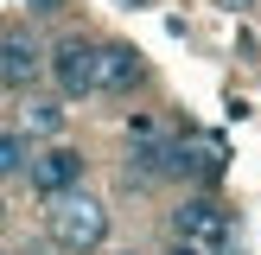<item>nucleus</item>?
Segmentation results:
<instances>
[{"label":"nucleus","instance_id":"9d476101","mask_svg":"<svg viewBox=\"0 0 261 255\" xmlns=\"http://www.w3.org/2000/svg\"><path fill=\"white\" fill-rule=\"evenodd\" d=\"M166 255H198V242H172V249H166Z\"/></svg>","mask_w":261,"mask_h":255},{"label":"nucleus","instance_id":"0eeeda50","mask_svg":"<svg viewBox=\"0 0 261 255\" xmlns=\"http://www.w3.org/2000/svg\"><path fill=\"white\" fill-rule=\"evenodd\" d=\"M64 121H70V109H64V96H25V109H19V134L25 140H58L64 134Z\"/></svg>","mask_w":261,"mask_h":255},{"label":"nucleus","instance_id":"39448f33","mask_svg":"<svg viewBox=\"0 0 261 255\" xmlns=\"http://www.w3.org/2000/svg\"><path fill=\"white\" fill-rule=\"evenodd\" d=\"M140 76H147V64H140V51H134V45H96V89L127 96Z\"/></svg>","mask_w":261,"mask_h":255},{"label":"nucleus","instance_id":"f03ea898","mask_svg":"<svg viewBox=\"0 0 261 255\" xmlns=\"http://www.w3.org/2000/svg\"><path fill=\"white\" fill-rule=\"evenodd\" d=\"M45 76L58 83V96H64V102L96 96V45H89L83 32H76V38H58V45L45 51Z\"/></svg>","mask_w":261,"mask_h":255},{"label":"nucleus","instance_id":"9b49d317","mask_svg":"<svg viewBox=\"0 0 261 255\" xmlns=\"http://www.w3.org/2000/svg\"><path fill=\"white\" fill-rule=\"evenodd\" d=\"M0 223H7V198H0Z\"/></svg>","mask_w":261,"mask_h":255},{"label":"nucleus","instance_id":"6e6552de","mask_svg":"<svg viewBox=\"0 0 261 255\" xmlns=\"http://www.w3.org/2000/svg\"><path fill=\"white\" fill-rule=\"evenodd\" d=\"M166 178V140H134L127 147V185H160Z\"/></svg>","mask_w":261,"mask_h":255},{"label":"nucleus","instance_id":"20e7f679","mask_svg":"<svg viewBox=\"0 0 261 255\" xmlns=\"http://www.w3.org/2000/svg\"><path fill=\"white\" fill-rule=\"evenodd\" d=\"M38 83H45V45H38L32 32H7L0 38V89L32 96Z\"/></svg>","mask_w":261,"mask_h":255},{"label":"nucleus","instance_id":"7ed1b4c3","mask_svg":"<svg viewBox=\"0 0 261 255\" xmlns=\"http://www.w3.org/2000/svg\"><path fill=\"white\" fill-rule=\"evenodd\" d=\"M25 185H32L38 198H64V191H76V185H83V153L64 147V140H51L45 153L25 160Z\"/></svg>","mask_w":261,"mask_h":255},{"label":"nucleus","instance_id":"423d86ee","mask_svg":"<svg viewBox=\"0 0 261 255\" xmlns=\"http://www.w3.org/2000/svg\"><path fill=\"white\" fill-rule=\"evenodd\" d=\"M172 230H178V242H223L229 217H223V204H211V198H191L185 211L172 217Z\"/></svg>","mask_w":261,"mask_h":255},{"label":"nucleus","instance_id":"f8f14e48","mask_svg":"<svg viewBox=\"0 0 261 255\" xmlns=\"http://www.w3.org/2000/svg\"><path fill=\"white\" fill-rule=\"evenodd\" d=\"M0 255H13V249H0Z\"/></svg>","mask_w":261,"mask_h":255},{"label":"nucleus","instance_id":"1a4fd4ad","mask_svg":"<svg viewBox=\"0 0 261 255\" xmlns=\"http://www.w3.org/2000/svg\"><path fill=\"white\" fill-rule=\"evenodd\" d=\"M25 160H32V140L19 128H0V185L7 178H25Z\"/></svg>","mask_w":261,"mask_h":255},{"label":"nucleus","instance_id":"f257e3e1","mask_svg":"<svg viewBox=\"0 0 261 255\" xmlns=\"http://www.w3.org/2000/svg\"><path fill=\"white\" fill-rule=\"evenodd\" d=\"M51 242L64 255H96L109 242V204L89 198V191H64L51 198Z\"/></svg>","mask_w":261,"mask_h":255}]
</instances>
